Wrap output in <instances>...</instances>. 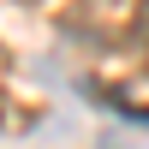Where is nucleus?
<instances>
[{
  "instance_id": "obj_3",
  "label": "nucleus",
  "mask_w": 149,
  "mask_h": 149,
  "mask_svg": "<svg viewBox=\"0 0 149 149\" xmlns=\"http://www.w3.org/2000/svg\"><path fill=\"white\" fill-rule=\"evenodd\" d=\"M12 6H42V0H12Z\"/></svg>"
},
{
  "instance_id": "obj_1",
  "label": "nucleus",
  "mask_w": 149,
  "mask_h": 149,
  "mask_svg": "<svg viewBox=\"0 0 149 149\" xmlns=\"http://www.w3.org/2000/svg\"><path fill=\"white\" fill-rule=\"evenodd\" d=\"M66 30L90 48H119V42H143L149 30V0H78L66 18Z\"/></svg>"
},
{
  "instance_id": "obj_2",
  "label": "nucleus",
  "mask_w": 149,
  "mask_h": 149,
  "mask_svg": "<svg viewBox=\"0 0 149 149\" xmlns=\"http://www.w3.org/2000/svg\"><path fill=\"white\" fill-rule=\"evenodd\" d=\"M137 60H143V78H149V30H143V42H137Z\"/></svg>"
}]
</instances>
